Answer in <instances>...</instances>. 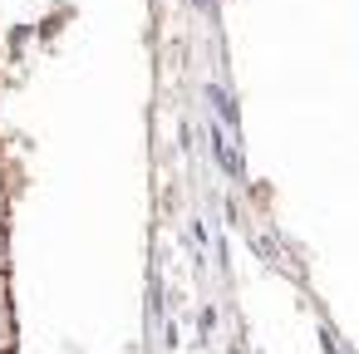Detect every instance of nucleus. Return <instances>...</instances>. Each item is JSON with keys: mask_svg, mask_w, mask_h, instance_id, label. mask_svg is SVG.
<instances>
[]
</instances>
